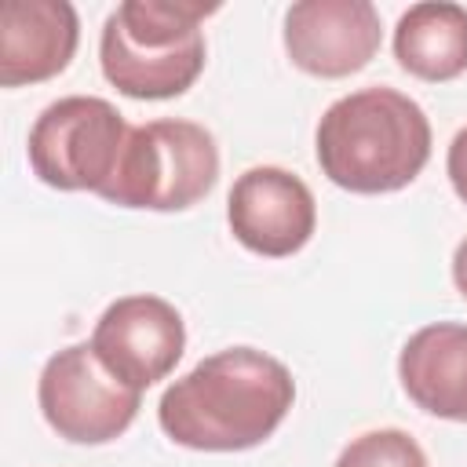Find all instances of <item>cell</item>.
<instances>
[{"label":"cell","mask_w":467,"mask_h":467,"mask_svg":"<svg viewBox=\"0 0 467 467\" xmlns=\"http://www.w3.org/2000/svg\"><path fill=\"white\" fill-rule=\"evenodd\" d=\"M296 401V379L285 361L230 347L197 361L157 405L161 431L197 452H241L266 441Z\"/></svg>","instance_id":"6da1fadb"},{"label":"cell","mask_w":467,"mask_h":467,"mask_svg":"<svg viewBox=\"0 0 467 467\" xmlns=\"http://www.w3.org/2000/svg\"><path fill=\"white\" fill-rule=\"evenodd\" d=\"M314 150L339 190L394 193L431 161V120L416 99L394 88H361L321 113Z\"/></svg>","instance_id":"7a4b0ae2"},{"label":"cell","mask_w":467,"mask_h":467,"mask_svg":"<svg viewBox=\"0 0 467 467\" xmlns=\"http://www.w3.org/2000/svg\"><path fill=\"white\" fill-rule=\"evenodd\" d=\"M219 4L201 0H124L102 26L99 62L128 99H175L204 69L201 22Z\"/></svg>","instance_id":"3957f363"},{"label":"cell","mask_w":467,"mask_h":467,"mask_svg":"<svg viewBox=\"0 0 467 467\" xmlns=\"http://www.w3.org/2000/svg\"><path fill=\"white\" fill-rule=\"evenodd\" d=\"M219 179V146L193 120H150L131 128L113 182L99 193L120 208L182 212L212 193Z\"/></svg>","instance_id":"277c9868"},{"label":"cell","mask_w":467,"mask_h":467,"mask_svg":"<svg viewBox=\"0 0 467 467\" xmlns=\"http://www.w3.org/2000/svg\"><path fill=\"white\" fill-rule=\"evenodd\" d=\"M128 120L113 102L99 95H66L33 120L29 128V168L51 190H91L102 193L128 146Z\"/></svg>","instance_id":"5b68a950"},{"label":"cell","mask_w":467,"mask_h":467,"mask_svg":"<svg viewBox=\"0 0 467 467\" xmlns=\"http://www.w3.org/2000/svg\"><path fill=\"white\" fill-rule=\"evenodd\" d=\"M36 401L47 427L73 445H106L120 438L139 416L142 390L120 383L91 350V343H73L47 358Z\"/></svg>","instance_id":"8992f818"},{"label":"cell","mask_w":467,"mask_h":467,"mask_svg":"<svg viewBox=\"0 0 467 467\" xmlns=\"http://www.w3.org/2000/svg\"><path fill=\"white\" fill-rule=\"evenodd\" d=\"M91 350L120 383L146 390L179 365L186 350V325L161 296H124L95 321Z\"/></svg>","instance_id":"52a82bcc"},{"label":"cell","mask_w":467,"mask_h":467,"mask_svg":"<svg viewBox=\"0 0 467 467\" xmlns=\"http://www.w3.org/2000/svg\"><path fill=\"white\" fill-rule=\"evenodd\" d=\"M226 223L230 234L255 255L266 259H285L296 255L317 226V204L310 186L277 168V164H259L237 175L226 197Z\"/></svg>","instance_id":"ba28073f"},{"label":"cell","mask_w":467,"mask_h":467,"mask_svg":"<svg viewBox=\"0 0 467 467\" xmlns=\"http://www.w3.org/2000/svg\"><path fill=\"white\" fill-rule=\"evenodd\" d=\"M379 44L383 26L368 0H299L285 11V51L310 77H350L376 58Z\"/></svg>","instance_id":"9c48e42d"},{"label":"cell","mask_w":467,"mask_h":467,"mask_svg":"<svg viewBox=\"0 0 467 467\" xmlns=\"http://www.w3.org/2000/svg\"><path fill=\"white\" fill-rule=\"evenodd\" d=\"M80 44V22L66 0H7L0 7V84L22 88L58 77Z\"/></svg>","instance_id":"30bf717a"},{"label":"cell","mask_w":467,"mask_h":467,"mask_svg":"<svg viewBox=\"0 0 467 467\" xmlns=\"http://www.w3.org/2000/svg\"><path fill=\"white\" fill-rule=\"evenodd\" d=\"M398 379L416 409L467 423V325L434 321L412 332L398 354Z\"/></svg>","instance_id":"8fae6325"},{"label":"cell","mask_w":467,"mask_h":467,"mask_svg":"<svg viewBox=\"0 0 467 467\" xmlns=\"http://www.w3.org/2000/svg\"><path fill=\"white\" fill-rule=\"evenodd\" d=\"M394 58L405 73L431 84L467 73V7L449 0L412 4L394 29Z\"/></svg>","instance_id":"7c38bea8"},{"label":"cell","mask_w":467,"mask_h":467,"mask_svg":"<svg viewBox=\"0 0 467 467\" xmlns=\"http://www.w3.org/2000/svg\"><path fill=\"white\" fill-rule=\"evenodd\" d=\"M336 467H427V456L409 431L379 427L350 438Z\"/></svg>","instance_id":"4fadbf2b"},{"label":"cell","mask_w":467,"mask_h":467,"mask_svg":"<svg viewBox=\"0 0 467 467\" xmlns=\"http://www.w3.org/2000/svg\"><path fill=\"white\" fill-rule=\"evenodd\" d=\"M445 171H449V182L456 190V197L467 204V128H460L449 142V157H445Z\"/></svg>","instance_id":"5bb4252c"},{"label":"cell","mask_w":467,"mask_h":467,"mask_svg":"<svg viewBox=\"0 0 467 467\" xmlns=\"http://www.w3.org/2000/svg\"><path fill=\"white\" fill-rule=\"evenodd\" d=\"M452 285H456V292L467 299V237L456 244V252H452Z\"/></svg>","instance_id":"9a60e30c"}]
</instances>
